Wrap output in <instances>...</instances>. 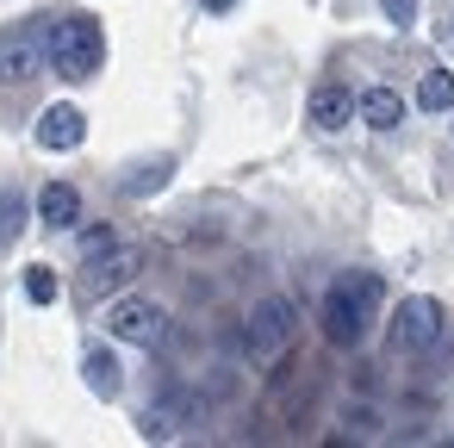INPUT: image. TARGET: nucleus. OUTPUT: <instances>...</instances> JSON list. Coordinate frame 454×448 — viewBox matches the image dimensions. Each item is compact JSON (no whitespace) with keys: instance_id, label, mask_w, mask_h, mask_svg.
<instances>
[{"instance_id":"f3484780","label":"nucleus","mask_w":454,"mask_h":448,"mask_svg":"<svg viewBox=\"0 0 454 448\" xmlns=\"http://www.w3.org/2000/svg\"><path fill=\"white\" fill-rule=\"evenodd\" d=\"M106 249H119L113 224H94V231H82V255H88V262H94V255H106Z\"/></svg>"},{"instance_id":"a211bd4d","label":"nucleus","mask_w":454,"mask_h":448,"mask_svg":"<svg viewBox=\"0 0 454 448\" xmlns=\"http://www.w3.org/2000/svg\"><path fill=\"white\" fill-rule=\"evenodd\" d=\"M380 7H386L392 26H411V20H417V0H380Z\"/></svg>"},{"instance_id":"0eeeda50","label":"nucleus","mask_w":454,"mask_h":448,"mask_svg":"<svg viewBox=\"0 0 454 448\" xmlns=\"http://www.w3.org/2000/svg\"><path fill=\"white\" fill-rule=\"evenodd\" d=\"M137 268H144V249L119 243V249H106V255H94V262H88V274H82V293H113V287L137 280Z\"/></svg>"},{"instance_id":"9d476101","label":"nucleus","mask_w":454,"mask_h":448,"mask_svg":"<svg viewBox=\"0 0 454 448\" xmlns=\"http://www.w3.org/2000/svg\"><path fill=\"white\" fill-rule=\"evenodd\" d=\"M38 218H44L51 231H75V224H82V193H75L69 181H51V187L38 193Z\"/></svg>"},{"instance_id":"f03ea898","label":"nucleus","mask_w":454,"mask_h":448,"mask_svg":"<svg viewBox=\"0 0 454 448\" xmlns=\"http://www.w3.org/2000/svg\"><path fill=\"white\" fill-rule=\"evenodd\" d=\"M100 63H106V32L94 13H69L51 26V69L63 82H94Z\"/></svg>"},{"instance_id":"4468645a","label":"nucleus","mask_w":454,"mask_h":448,"mask_svg":"<svg viewBox=\"0 0 454 448\" xmlns=\"http://www.w3.org/2000/svg\"><path fill=\"white\" fill-rule=\"evenodd\" d=\"M168 175H175V162L162 156V162H144L131 181H125V193H156V187H168Z\"/></svg>"},{"instance_id":"39448f33","label":"nucleus","mask_w":454,"mask_h":448,"mask_svg":"<svg viewBox=\"0 0 454 448\" xmlns=\"http://www.w3.org/2000/svg\"><path fill=\"white\" fill-rule=\"evenodd\" d=\"M293 330H299V311H293V299H262L255 311H249V355H280L286 342H293Z\"/></svg>"},{"instance_id":"f257e3e1","label":"nucleus","mask_w":454,"mask_h":448,"mask_svg":"<svg viewBox=\"0 0 454 448\" xmlns=\"http://www.w3.org/2000/svg\"><path fill=\"white\" fill-rule=\"evenodd\" d=\"M373 305H380V274H336L330 293H324L317 324H324V336H330L336 349H355L361 330L373 324Z\"/></svg>"},{"instance_id":"aec40b11","label":"nucleus","mask_w":454,"mask_h":448,"mask_svg":"<svg viewBox=\"0 0 454 448\" xmlns=\"http://www.w3.org/2000/svg\"><path fill=\"white\" fill-rule=\"evenodd\" d=\"M206 7H212V13H224V7H231V0H206Z\"/></svg>"},{"instance_id":"f8f14e48","label":"nucleus","mask_w":454,"mask_h":448,"mask_svg":"<svg viewBox=\"0 0 454 448\" xmlns=\"http://www.w3.org/2000/svg\"><path fill=\"white\" fill-rule=\"evenodd\" d=\"M361 119H367L373 131H392V125L404 119V100H398L392 88H367V94H361Z\"/></svg>"},{"instance_id":"dca6fc26","label":"nucleus","mask_w":454,"mask_h":448,"mask_svg":"<svg viewBox=\"0 0 454 448\" xmlns=\"http://www.w3.org/2000/svg\"><path fill=\"white\" fill-rule=\"evenodd\" d=\"M26 231V200L20 193H0V243H13Z\"/></svg>"},{"instance_id":"1a4fd4ad","label":"nucleus","mask_w":454,"mask_h":448,"mask_svg":"<svg viewBox=\"0 0 454 448\" xmlns=\"http://www.w3.org/2000/svg\"><path fill=\"white\" fill-rule=\"evenodd\" d=\"M355 113H361V100H355L348 88H336V82L311 88V125H317V131H342Z\"/></svg>"},{"instance_id":"2eb2a0df","label":"nucleus","mask_w":454,"mask_h":448,"mask_svg":"<svg viewBox=\"0 0 454 448\" xmlns=\"http://www.w3.org/2000/svg\"><path fill=\"white\" fill-rule=\"evenodd\" d=\"M26 299H32V305H51V299H57V268L32 262V268H26Z\"/></svg>"},{"instance_id":"9b49d317","label":"nucleus","mask_w":454,"mask_h":448,"mask_svg":"<svg viewBox=\"0 0 454 448\" xmlns=\"http://www.w3.org/2000/svg\"><path fill=\"white\" fill-rule=\"evenodd\" d=\"M82 373H88V392H100V398H119V386H125V367L106 349H88L82 355Z\"/></svg>"},{"instance_id":"423d86ee","label":"nucleus","mask_w":454,"mask_h":448,"mask_svg":"<svg viewBox=\"0 0 454 448\" xmlns=\"http://www.w3.org/2000/svg\"><path fill=\"white\" fill-rule=\"evenodd\" d=\"M106 324H113V336L119 342H137V349H156L162 342V305H150V299H113V311H106Z\"/></svg>"},{"instance_id":"6ab92c4d","label":"nucleus","mask_w":454,"mask_h":448,"mask_svg":"<svg viewBox=\"0 0 454 448\" xmlns=\"http://www.w3.org/2000/svg\"><path fill=\"white\" fill-rule=\"evenodd\" d=\"M435 38H442V44H454V13L442 20V32H435Z\"/></svg>"},{"instance_id":"ddd939ff","label":"nucleus","mask_w":454,"mask_h":448,"mask_svg":"<svg viewBox=\"0 0 454 448\" xmlns=\"http://www.w3.org/2000/svg\"><path fill=\"white\" fill-rule=\"evenodd\" d=\"M417 106H423V113H448V106H454V75H448V69H429V75L417 82Z\"/></svg>"},{"instance_id":"6e6552de","label":"nucleus","mask_w":454,"mask_h":448,"mask_svg":"<svg viewBox=\"0 0 454 448\" xmlns=\"http://www.w3.org/2000/svg\"><path fill=\"white\" fill-rule=\"evenodd\" d=\"M82 138H88V119H82V106H44L38 113V150H82Z\"/></svg>"},{"instance_id":"7ed1b4c3","label":"nucleus","mask_w":454,"mask_h":448,"mask_svg":"<svg viewBox=\"0 0 454 448\" xmlns=\"http://www.w3.org/2000/svg\"><path fill=\"white\" fill-rule=\"evenodd\" d=\"M435 336H442V305L429 293H411L392 305V330H386L392 355H423V349H435Z\"/></svg>"},{"instance_id":"20e7f679","label":"nucleus","mask_w":454,"mask_h":448,"mask_svg":"<svg viewBox=\"0 0 454 448\" xmlns=\"http://www.w3.org/2000/svg\"><path fill=\"white\" fill-rule=\"evenodd\" d=\"M44 57H51L44 20H20V26L0 32V82H32Z\"/></svg>"}]
</instances>
